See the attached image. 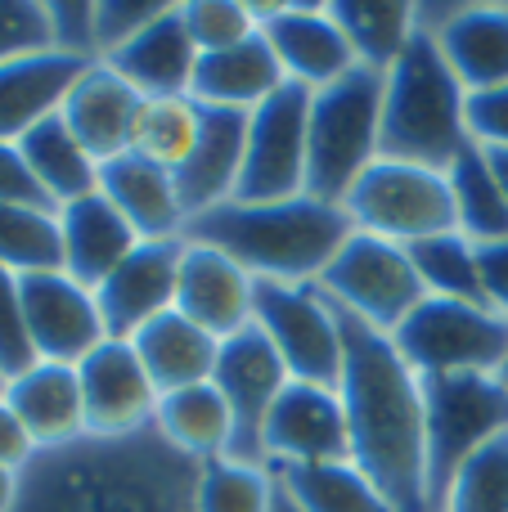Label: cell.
I'll return each mask as SVG.
<instances>
[{
  "mask_svg": "<svg viewBox=\"0 0 508 512\" xmlns=\"http://www.w3.org/2000/svg\"><path fill=\"white\" fill-rule=\"evenodd\" d=\"M342 319L338 396L351 427V463L401 512H437L428 490V396L423 378L396 351L392 333Z\"/></svg>",
  "mask_w": 508,
  "mask_h": 512,
  "instance_id": "1",
  "label": "cell"
},
{
  "mask_svg": "<svg viewBox=\"0 0 508 512\" xmlns=\"http://www.w3.org/2000/svg\"><path fill=\"white\" fill-rule=\"evenodd\" d=\"M198 463L158 432L41 450L23 468L14 512H194Z\"/></svg>",
  "mask_w": 508,
  "mask_h": 512,
  "instance_id": "2",
  "label": "cell"
},
{
  "mask_svg": "<svg viewBox=\"0 0 508 512\" xmlns=\"http://www.w3.org/2000/svg\"><path fill=\"white\" fill-rule=\"evenodd\" d=\"M356 234L342 203L297 194L279 203H221L194 216L185 239L230 252L243 270L270 283H320L342 243Z\"/></svg>",
  "mask_w": 508,
  "mask_h": 512,
  "instance_id": "3",
  "label": "cell"
},
{
  "mask_svg": "<svg viewBox=\"0 0 508 512\" xmlns=\"http://www.w3.org/2000/svg\"><path fill=\"white\" fill-rule=\"evenodd\" d=\"M468 90L423 27L383 77V158L450 171L468 140Z\"/></svg>",
  "mask_w": 508,
  "mask_h": 512,
  "instance_id": "4",
  "label": "cell"
},
{
  "mask_svg": "<svg viewBox=\"0 0 508 512\" xmlns=\"http://www.w3.org/2000/svg\"><path fill=\"white\" fill-rule=\"evenodd\" d=\"M383 77L351 68L342 81L311 95V149H306V194L342 203L360 171L383 158Z\"/></svg>",
  "mask_w": 508,
  "mask_h": 512,
  "instance_id": "5",
  "label": "cell"
},
{
  "mask_svg": "<svg viewBox=\"0 0 508 512\" xmlns=\"http://www.w3.org/2000/svg\"><path fill=\"white\" fill-rule=\"evenodd\" d=\"M342 212L351 216L356 230L401 243V248L459 230L446 171L396 158H378L374 167L360 171V180L342 198Z\"/></svg>",
  "mask_w": 508,
  "mask_h": 512,
  "instance_id": "6",
  "label": "cell"
},
{
  "mask_svg": "<svg viewBox=\"0 0 508 512\" xmlns=\"http://www.w3.org/2000/svg\"><path fill=\"white\" fill-rule=\"evenodd\" d=\"M396 351L419 378L441 373H504L508 364V319L491 306L455 297H423L392 333Z\"/></svg>",
  "mask_w": 508,
  "mask_h": 512,
  "instance_id": "7",
  "label": "cell"
},
{
  "mask_svg": "<svg viewBox=\"0 0 508 512\" xmlns=\"http://www.w3.org/2000/svg\"><path fill=\"white\" fill-rule=\"evenodd\" d=\"M428 396V490L437 508L446 481L482 445L508 432V378L504 373H441L423 378Z\"/></svg>",
  "mask_w": 508,
  "mask_h": 512,
  "instance_id": "8",
  "label": "cell"
},
{
  "mask_svg": "<svg viewBox=\"0 0 508 512\" xmlns=\"http://www.w3.org/2000/svg\"><path fill=\"white\" fill-rule=\"evenodd\" d=\"M320 288L333 306L365 319L378 333H396L410 319V310L428 297L419 270H414L410 248L387 243L365 230H356L342 243L333 265L320 274Z\"/></svg>",
  "mask_w": 508,
  "mask_h": 512,
  "instance_id": "9",
  "label": "cell"
},
{
  "mask_svg": "<svg viewBox=\"0 0 508 512\" xmlns=\"http://www.w3.org/2000/svg\"><path fill=\"white\" fill-rule=\"evenodd\" d=\"M293 382L338 387L342 378V319L320 283H270L257 279V319Z\"/></svg>",
  "mask_w": 508,
  "mask_h": 512,
  "instance_id": "10",
  "label": "cell"
},
{
  "mask_svg": "<svg viewBox=\"0 0 508 512\" xmlns=\"http://www.w3.org/2000/svg\"><path fill=\"white\" fill-rule=\"evenodd\" d=\"M311 95L315 90L279 86L248 117V153L234 203H279L306 194V149H311Z\"/></svg>",
  "mask_w": 508,
  "mask_h": 512,
  "instance_id": "11",
  "label": "cell"
},
{
  "mask_svg": "<svg viewBox=\"0 0 508 512\" xmlns=\"http://www.w3.org/2000/svg\"><path fill=\"white\" fill-rule=\"evenodd\" d=\"M212 382L234 414V454L230 459L266 463L261 459V427H266V414L279 400V391L293 382V373H288V364L279 360V351L270 346V337L261 333L257 324L225 337L221 351H216Z\"/></svg>",
  "mask_w": 508,
  "mask_h": 512,
  "instance_id": "12",
  "label": "cell"
},
{
  "mask_svg": "<svg viewBox=\"0 0 508 512\" xmlns=\"http://www.w3.org/2000/svg\"><path fill=\"white\" fill-rule=\"evenodd\" d=\"M81 400H86V436L95 441H126V436L153 432L158 414V387L144 373L131 342L108 337L104 346L77 364Z\"/></svg>",
  "mask_w": 508,
  "mask_h": 512,
  "instance_id": "13",
  "label": "cell"
},
{
  "mask_svg": "<svg viewBox=\"0 0 508 512\" xmlns=\"http://www.w3.org/2000/svg\"><path fill=\"white\" fill-rule=\"evenodd\" d=\"M18 288H23V315H27V337H32L36 360L72 364L77 369L95 346L108 342L95 292L72 279L68 270L23 274Z\"/></svg>",
  "mask_w": 508,
  "mask_h": 512,
  "instance_id": "14",
  "label": "cell"
},
{
  "mask_svg": "<svg viewBox=\"0 0 508 512\" xmlns=\"http://www.w3.org/2000/svg\"><path fill=\"white\" fill-rule=\"evenodd\" d=\"M261 459L266 468L351 459V427L338 387L288 382L261 427Z\"/></svg>",
  "mask_w": 508,
  "mask_h": 512,
  "instance_id": "15",
  "label": "cell"
},
{
  "mask_svg": "<svg viewBox=\"0 0 508 512\" xmlns=\"http://www.w3.org/2000/svg\"><path fill=\"white\" fill-rule=\"evenodd\" d=\"M252 9H257L261 36L270 41L284 77L297 81V86L324 90L347 77L351 68H360L356 50L342 36L329 5H252Z\"/></svg>",
  "mask_w": 508,
  "mask_h": 512,
  "instance_id": "16",
  "label": "cell"
},
{
  "mask_svg": "<svg viewBox=\"0 0 508 512\" xmlns=\"http://www.w3.org/2000/svg\"><path fill=\"white\" fill-rule=\"evenodd\" d=\"M176 310L194 319L216 342L252 328L257 319V274L243 270L230 252L185 239L176 274Z\"/></svg>",
  "mask_w": 508,
  "mask_h": 512,
  "instance_id": "17",
  "label": "cell"
},
{
  "mask_svg": "<svg viewBox=\"0 0 508 512\" xmlns=\"http://www.w3.org/2000/svg\"><path fill=\"white\" fill-rule=\"evenodd\" d=\"M180 252L185 239L171 243H140L104 283L95 288L99 315H104L108 337L131 342L140 328L176 310V274H180Z\"/></svg>",
  "mask_w": 508,
  "mask_h": 512,
  "instance_id": "18",
  "label": "cell"
},
{
  "mask_svg": "<svg viewBox=\"0 0 508 512\" xmlns=\"http://www.w3.org/2000/svg\"><path fill=\"white\" fill-rule=\"evenodd\" d=\"M423 27L468 95L508 86V5H455L441 14L423 9Z\"/></svg>",
  "mask_w": 508,
  "mask_h": 512,
  "instance_id": "19",
  "label": "cell"
},
{
  "mask_svg": "<svg viewBox=\"0 0 508 512\" xmlns=\"http://www.w3.org/2000/svg\"><path fill=\"white\" fill-rule=\"evenodd\" d=\"M99 194L131 221V230L144 243L185 239L189 212L180 203L176 171L153 167L140 153H117V158L99 162Z\"/></svg>",
  "mask_w": 508,
  "mask_h": 512,
  "instance_id": "20",
  "label": "cell"
},
{
  "mask_svg": "<svg viewBox=\"0 0 508 512\" xmlns=\"http://www.w3.org/2000/svg\"><path fill=\"white\" fill-rule=\"evenodd\" d=\"M104 63L117 77L131 81L144 99H171V95H189V86H194L198 45L189 36L185 18H180V5L171 0L153 23H144L131 41L117 45Z\"/></svg>",
  "mask_w": 508,
  "mask_h": 512,
  "instance_id": "21",
  "label": "cell"
},
{
  "mask_svg": "<svg viewBox=\"0 0 508 512\" xmlns=\"http://www.w3.org/2000/svg\"><path fill=\"white\" fill-rule=\"evenodd\" d=\"M144 95L126 77H117L104 59H95L77 77V86L68 90L59 117L68 122V131L86 144V153L95 162H108L117 153L131 149L135 113H140Z\"/></svg>",
  "mask_w": 508,
  "mask_h": 512,
  "instance_id": "22",
  "label": "cell"
},
{
  "mask_svg": "<svg viewBox=\"0 0 508 512\" xmlns=\"http://www.w3.org/2000/svg\"><path fill=\"white\" fill-rule=\"evenodd\" d=\"M5 400L36 441V450H63V445L86 441V400H81V378L72 364L36 360L32 369L5 382Z\"/></svg>",
  "mask_w": 508,
  "mask_h": 512,
  "instance_id": "23",
  "label": "cell"
},
{
  "mask_svg": "<svg viewBox=\"0 0 508 512\" xmlns=\"http://www.w3.org/2000/svg\"><path fill=\"white\" fill-rule=\"evenodd\" d=\"M248 117L239 108H203V135L189 162L176 171L180 203L189 221L221 203H234L243 176V153H248Z\"/></svg>",
  "mask_w": 508,
  "mask_h": 512,
  "instance_id": "24",
  "label": "cell"
},
{
  "mask_svg": "<svg viewBox=\"0 0 508 512\" xmlns=\"http://www.w3.org/2000/svg\"><path fill=\"white\" fill-rule=\"evenodd\" d=\"M86 59H72L59 50L23 54L14 63H0V144H18L32 126L54 117L86 72Z\"/></svg>",
  "mask_w": 508,
  "mask_h": 512,
  "instance_id": "25",
  "label": "cell"
},
{
  "mask_svg": "<svg viewBox=\"0 0 508 512\" xmlns=\"http://www.w3.org/2000/svg\"><path fill=\"white\" fill-rule=\"evenodd\" d=\"M59 230H63V270L77 283H86L90 292L144 243L131 230V221L99 189L77 198V203L59 207Z\"/></svg>",
  "mask_w": 508,
  "mask_h": 512,
  "instance_id": "26",
  "label": "cell"
},
{
  "mask_svg": "<svg viewBox=\"0 0 508 512\" xmlns=\"http://www.w3.org/2000/svg\"><path fill=\"white\" fill-rule=\"evenodd\" d=\"M279 86H288V77H284V68H279L270 41L257 32L252 41L234 45V50L198 54L189 99H198L203 108H239V113H252V108L266 104Z\"/></svg>",
  "mask_w": 508,
  "mask_h": 512,
  "instance_id": "27",
  "label": "cell"
},
{
  "mask_svg": "<svg viewBox=\"0 0 508 512\" xmlns=\"http://www.w3.org/2000/svg\"><path fill=\"white\" fill-rule=\"evenodd\" d=\"M153 432L176 454H185L189 463H212L234 454V414L216 391V382H198V387L158 396Z\"/></svg>",
  "mask_w": 508,
  "mask_h": 512,
  "instance_id": "28",
  "label": "cell"
},
{
  "mask_svg": "<svg viewBox=\"0 0 508 512\" xmlns=\"http://www.w3.org/2000/svg\"><path fill=\"white\" fill-rule=\"evenodd\" d=\"M131 346H135V355H140L144 373L153 378V387H158V396L180 391V387H198V382H212L216 351H221V342H216L212 333H203L194 319H185L180 310H167V315L153 319L149 328H140V333L131 337Z\"/></svg>",
  "mask_w": 508,
  "mask_h": 512,
  "instance_id": "29",
  "label": "cell"
},
{
  "mask_svg": "<svg viewBox=\"0 0 508 512\" xmlns=\"http://www.w3.org/2000/svg\"><path fill=\"white\" fill-rule=\"evenodd\" d=\"M18 149H23L27 171L36 176V185H41L45 203H50L54 212L99 189V162L90 158L86 144L68 131V122H63L59 113L45 117L41 126H32V131L18 140Z\"/></svg>",
  "mask_w": 508,
  "mask_h": 512,
  "instance_id": "30",
  "label": "cell"
},
{
  "mask_svg": "<svg viewBox=\"0 0 508 512\" xmlns=\"http://www.w3.org/2000/svg\"><path fill=\"white\" fill-rule=\"evenodd\" d=\"M329 14L356 50V63L374 72L396 68V59L423 32V5L410 0H329Z\"/></svg>",
  "mask_w": 508,
  "mask_h": 512,
  "instance_id": "31",
  "label": "cell"
},
{
  "mask_svg": "<svg viewBox=\"0 0 508 512\" xmlns=\"http://www.w3.org/2000/svg\"><path fill=\"white\" fill-rule=\"evenodd\" d=\"M275 481L302 512H401L351 459L338 463H288Z\"/></svg>",
  "mask_w": 508,
  "mask_h": 512,
  "instance_id": "32",
  "label": "cell"
},
{
  "mask_svg": "<svg viewBox=\"0 0 508 512\" xmlns=\"http://www.w3.org/2000/svg\"><path fill=\"white\" fill-rule=\"evenodd\" d=\"M450 194H455V225L473 248L508 239V198L491 171V158L477 144H464L455 162H450Z\"/></svg>",
  "mask_w": 508,
  "mask_h": 512,
  "instance_id": "33",
  "label": "cell"
},
{
  "mask_svg": "<svg viewBox=\"0 0 508 512\" xmlns=\"http://www.w3.org/2000/svg\"><path fill=\"white\" fill-rule=\"evenodd\" d=\"M203 135V104L189 95H171V99H144L135 113V131H131V149L140 153L153 167L180 171L189 162V153L198 149Z\"/></svg>",
  "mask_w": 508,
  "mask_h": 512,
  "instance_id": "34",
  "label": "cell"
},
{
  "mask_svg": "<svg viewBox=\"0 0 508 512\" xmlns=\"http://www.w3.org/2000/svg\"><path fill=\"white\" fill-rule=\"evenodd\" d=\"M0 265L18 279L63 270L59 212L41 203H0Z\"/></svg>",
  "mask_w": 508,
  "mask_h": 512,
  "instance_id": "35",
  "label": "cell"
},
{
  "mask_svg": "<svg viewBox=\"0 0 508 512\" xmlns=\"http://www.w3.org/2000/svg\"><path fill=\"white\" fill-rule=\"evenodd\" d=\"M279 481L275 468L243 459L198 463L194 477V512H275Z\"/></svg>",
  "mask_w": 508,
  "mask_h": 512,
  "instance_id": "36",
  "label": "cell"
},
{
  "mask_svg": "<svg viewBox=\"0 0 508 512\" xmlns=\"http://www.w3.org/2000/svg\"><path fill=\"white\" fill-rule=\"evenodd\" d=\"M410 256H414V270H419L428 297H455V301H477V306H486L477 248L459 230L414 243Z\"/></svg>",
  "mask_w": 508,
  "mask_h": 512,
  "instance_id": "37",
  "label": "cell"
},
{
  "mask_svg": "<svg viewBox=\"0 0 508 512\" xmlns=\"http://www.w3.org/2000/svg\"><path fill=\"white\" fill-rule=\"evenodd\" d=\"M437 512H508V432L459 463L441 490Z\"/></svg>",
  "mask_w": 508,
  "mask_h": 512,
  "instance_id": "38",
  "label": "cell"
},
{
  "mask_svg": "<svg viewBox=\"0 0 508 512\" xmlns=\"http://www.w3.org/2000/svg\"><path fill=\"white\" fill-rule=\"evenodd\" d=\"M180 18H185L198 54L234 50L261 32L257 9L248 0H180Z\"/></svg>",
  "mask_w": 508,
  "mask_h": 512,
  "instance_id": "39",
  "label": "cell"
},
{
  "mask_svg": "<svg viewBox=\"0 0 508 512\" xmlns=\"http://www.w3.org/2000/svg\"><path fill=\"white\" fill-rule=\"evenodd\" d=\"M54 50L45 0H0V63Z\"/></svg>",
  "mask_w": 508,
  "mask_h": 512,
  "instance_id": "40",
  "label": "cell"
},
{
  "mask_svg": "<svg viewBox=\"0 0 508 512\" xmlns=\"http://www.w3.org/2000/svg\"><path fill=\"white\" fill-rule=\"evenodd\" d=\"M32 364H36V351H32V337H27L23 288H18V274H9L0 265V373L18 378Z\"/></svg>",
  "mask_w": 508,
  "mask_h": 512,
  "instance_id": "41",
  "label": "cell"
},
{
  "mask_svg": "<svg viewBox=\"0 0 508 512\" xmlns=\"http://www.w3.org/2000/svg\"><path fill=\"white\" fill-rule=\"evenodd\" d=\"M171 0H95V45H99V59L126 45L144 23L167 9Z\"/></svg>",
  "mask_w": 508,
  "mask_h": 512,
  "instance_id": "42",
  "label": "cell"
},
{
  "mask_svg": "<svg viewBox=\"0 0 508 512\" xmlns=\"http://www.w3.org/2000/svg\"><path fill=\"white\" fill-rule=\"evenodd\" d=\"M50 14V32H54V50L72 54V59H99V45H95V0H54L45 5Z\"/></svg>",
  "mask_w": 508,
  "mask_h": 512,
  "instance_id": "43",
  "label": "cell"
},
{
  "mask_svg": "<svg viewBox=\"0 0 508 512\" xmlns=\"http://www.w3.org/2000/svg\"><path fill=\"white\" fill-rule=\"evenodd\" d=\"M464 122H468V140L473 144H482V149H508V86L468 95Z\"/></svg>",
  "mask_w": 508,
  "mask_h": 512,
  "instance_id": "44",
  "label": "cell"
},
{
  "mask_svg": "<svg viewBox=\"0 0 508 512\" xmlns=\"http://www.w3.org/2000/svg\"><path fill=\"white\" fill-rule=\"evenodd\" d=\"M0 203H45L41 185H36V176L27 171L23 162V149L18 144H0Z\"/></svg>",
  "mask_w": 508,
  "mask_h": 512,
  "instance_id": "45",
  "label": "cell"
},
{
  "mask_svg": "<svg viewBox=\"0 0 508 512\" xmlns=\"http://www.w3.org/2000/svg\"><path fill=\"white\" fill-rule=\"evenodd\" d=\"M36 454H41V450H36V441L27 436V427L18 423V414L9 409V400L0 396V468L23 472Z\"/></svg>",
  "mask_w": 508,
  "mask_h": 512,
  "instance_id": "46",
  "label": "cell"
},
{
  "mask_svg": "<svg viewBox=\"0 0 508 512\" xmlns=\"http://www.w3.org/2000/svg\"><path fill=\"white\" fill-rule=\"evenodd\" d=\"M477 265H482V288H486V306L500 310L508 319V239L486 243L477 248Z\"/></svg>",
  "mask_w": 508,
  "mask_h": 512,
  "instance_id": "47",
  "label": "cell"
},
{
  "mask_svg": "<svg viewBox=\"0 0 508 512\" xmlns=\"http://www.w3.org/2000/svg\"><path fill=\"white\" fill-rule=\"evenodd\" d=\"M18 490H23V472L0 468V512H14L18 508Z\"/></svg>",
  "mask_w": 508,
  "mask_h": 512,
  "instance_id": "48",
  "label": "cell"
},
{
  "mask_svg": "<svg viewBox=\"0 0 508 512\" xmlns=\"http://www.w3.org/2000/svg\"><path fill=\"white\" fill-rule=\"evenodd\" d=\"M477 149H482V144H477ZM486 158H491V171H495V180H500V189L508 198V149H486Z\"/></svg>",
  "mask_w": 508,
  "mask_h": 512,
  "instance_id": "49",
  "label": "cell"
},
{
  "mask_svg": "<svg viewBox=\"0 0 508 512\" xmlns=\"http://www.w3.org/2000/svg\"><path fill=\"white\" fill-rule=\"evenodd\" d=\"M275 512H302V508H297V504H293V499H288V495H284V490H279V499H275Z\"/></svg>",
  "mask_w": 508,
  "mask_h": 512,
  "instance_id": "50",
  "label": "cell"
},
{
  "mask_svg": "<svg viewBox=\"0 0 508 512\" xmlns=\"http://www.w3.org/2000/svg\"><path fill=\"white\" fill-rule=\"evenodd\" d=\"M5 382H9V378H5V373H0V396H5Z\"/></svg>",
  "mask_w": 508,
  "mask_h": 512,
  "instance_id": "51",
  "label": "cell"
},
{
  "mask_svg": "<svg viewBox=\"0 0 508 512\" xmlns=\"http://www.w3.org/2000/svg\"><path fill=\"white\" fill-rule=\"evenodd\" d=\"M504 378H508V364H504Z\"/></svg>",
  "mask_w": 508,
  "mask_h": 512,
  "instance_id": "52",
  "label": "cell"
}]
</instances>
